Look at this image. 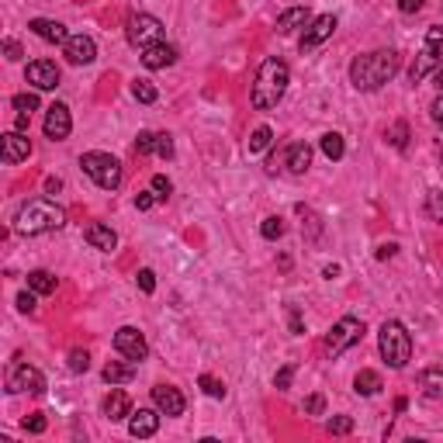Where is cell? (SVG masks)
Listing matches in <instances>:
<instances>
[{
	"label": "cell",
	"mask_w": 443,
	"mask_h": 443,
	"mask_svg": "<svg viewBox=\"0 0 443 443\" xmlns=\"http://www.w3.org/2000/svg\"><path fill=\"white\" fill-rule=\"evenodd\" d=\"M326 429H329L332 436H346V433H353V419H350V416H332V419L326 422Z\"/></svg>",
	"instance_id": "obj_35"
},
{
	"label": "cell",
	"mask_w": 443,
	"mask_h": 443,
	"mask_svg": "<svg viewBox=\"0 0 443 443\" xmlns=\"http://www.w3.org/2000/svg\"><path fill=\"white\" fill-rule=\"evenodd\" d=\"M364 339V322L357 315H343L339 322H332V329L326 332V350L332 353V357H339V353H346L350 346H357Z\"/></svg>",
	"instance_id": "obj_7"
},
{
	"label": "cell",
	"mask_w": 443,
	"mask_h": 443,
	"mask_svg": "<svg viewBox=\"0 0 443 443\" xmlns=\"http://www.w3.org/2000/svg\"><path fill=\"white\" fill-rule=\"evenodd\" d=\"M152 405H156L163 416H184L188 398L181 395V388H173V385H156V388H152Z\"/></svg>",
	"instance_id": "obj_14"
},
{
	"label": "cell",
	"mask_w": 443,
	"mask_h": 443,
	"mask_svg": "<svg viewBox=\"0 0 443 443\" xmlns=\"http://www.w3.org/2000/svg\"><path fill=\"white\" fill-rule=\"evenodd\" d=\"M319 146H322V152H326L329 159H343V152H346V142H343L339 132H326V135L319 139Z\"/></svg>",
	"instance_id": "obj_29"
},
{
	"label": "cell",
	"mask_w": 443,
	"mask_h": 443,
	"mask_svg": "<svg viewBox=\"0 0 443 443\" xmlns=\"http://www.w3.org/2000/svg\"><path fill=\"white\" fill-rule=\"evenodd\" d=\"M59 188H63V181H59V177H49V181H45V191H49V194H56Z\"/></svg>",
	"instance_id": "obj_52"
},
{
	"label": "cell",
	"mask_w": 443,
	"mask_h": 443,
	"mask_svg": "<svg viewBox=\"0 0 443 443\" xmlns=\"http://www.w3.org/2000/svg\"><path fill=\"white\" fill-rule=\"evenodd\" d=\"M322 277H326V281H332V277H339V267H336V263H329V267L322 271Z\"/></svg>",
	"instance_id": "obj_54"
},
{
	"label": "cell",
	"mask_w": 443,
	"mask_h": 443,
	"mask_svg": "<svg viewBox=\"0 0 443 443\" xmlns=\"http://www.w3.org/2000/svg\"><path fill=\"white\" fill-rule=\"evenodd\" d=\"M4 56H8L11 63H18V59L25 56V49H21V42H14V38H8V42H4Z\"/></svg>",
	"instance_id": "obj_46"
},
{
	"label": "cell",
	"mask_w": 443,
	"mask_h": 443,
	"mask_svg": "<svg viewBox=\"0 0 443 443\" xmlns=\"http://www.w3.org/2000/svg\"><path fill=\"white\" fill-rule=\"evenodd\" d=\"M8 391L11 395H21V391H32V395H42L45 391V374L32 364H14L8 371Z\"/></svg>",
	"instance_id": "obj_9"
},
{
	"label": "cell",
	"mask_w": 443,
	"mask_h": 443,
	"mask_svg": "<svg viewBox=\"0 0 443 443\" xmlns=\"http://www.w3.org/2000/svg\"><path fill=\"white\" fill-rule=\"evenodd\" d=\"M426 8V0H398V11L402 14H419Z\"/></svg>",
	"instance_id": "obj_48"
},
{
	"label": "cell",
	"mask_w": 443,
	"mask_h": 443,
	"mask_svg": "<svg viewBox=\"0 0 443 443\" xmlns=\"http://www.w3.org/2000/svg\"><path fill=\"white\" fill-rule=\"evenodd\" d=\"M63 225H66V212L49 198H32L14 215V232H21V236H42V232H56Z\"/></svg>",
	"instance_id": "obj_3"
},
{
	"label": "cell",
	"mask_w": 443,
	"mask_h": 443,
	"mask_svg": "<svg viewBox=\"0 0 443 443\" xmlns=\"http://www.w3.org/2000/svg\"><path fill=\"white\" fill-rule=\"evenodd\" d=\"M18 312H25V315H32V312H35V291H32V288L18 295Z\"/></svg>",
	"instance_id": "obj_45"
},
{
	"label": "cell",
	"mask_w": 443,
	"mask_h": 443,
	"mask_svg": "<svg viewBox=\"0 0 443 443\" xmlns=\"http://www.w3.org/2000/svg\"><path fill=\"white\" fill-rule=\"evenodd\" d=\"M426 212L433 215V222H440V225H443V191H429V198H426Z\"/></svg>",
	"instance_id": "obj_36"
},
{
	"label": "cell",
	"mask_w": 443,
	"mask_h": 443,
	"mask_svg": "<svg viewBox=\"0 0 443 443\" xmlns=\"http://www.w3.org/2000/svg\"><path fill=\"white\" fill-rule=\"evenodd\" d=\"M291 378H295V364H284V367L274 374V388L288 391V388H291Z\"/></svg>",
	"instance_id": "obj_40"
},
{
	"label": "cell",
	"mask_w": 443,
	"mask_h": 443,
	"mask_svg": "<svg viewBox=\"0 0 443 443\" xmlns=\"http://www.w3.org/2000/svg\"><path fill=\"white\" fill-rule=\"evenodd\" d=\"M69 128H73L69 108H66L63 101H56V104L45 111V135H49L52 142H63V139L69 135Z\"/></svg>",
	"instance_id": "obj_15"
},
{
	"label": "cell",
	"mask_w": 443,
	"mask_h": 443,
	"mask_svg": "<svg viewBox=\"0 0 443 443\" xmlns=\"http://www.w3.org/2000/svg\"><path fill=\"white\" fill-rule=\"evenodd\" d=\"M104 416H108L111 422H122V419H128V416H132V398H128L122 388H115V391L104 398Z\"/></svg>",
	"instance_id": "obj_21"
},
{
	"label": "cell",
	"mask_w": 443,
	"mask_h": 443,
	"mask_svg": "<svg viewBox=\"0 0 443 443\" xmlns=\"http://www.w3.org/2000/svg\"><path fill=\"white\" fill-rule=\"evenodd\" d=\"M436 66H443V25H436V28L426 32L422 52L416 56V63H412V69H409V80L419 83V80H422L426 73H433Z\"/></svg>",
	"instance_id": "obj_6"
},
{
	"label": "cell",
	"mask_w": 443,
	"mask_h": 443,
	"mask_svg": "<svg viewBox=\"0 0 443 443\" xmlns=\"http://www.w3.org/2000/svg\"><path fill=\"white\" fill-rule=\"evenodd\" d=\"M398 66H402V59H398V52H391V49L364 52V56H357V59L350 63V83L357 87V91L371 94V91L385 87V83L398 73Z\"/></svg>",
	"instance_id": "obj_1"
},
{
	"label": "cell",
	"mask_w": 443,
	"mask_h": 443,
	"mask_svg": "<svg viewBox=\"0 0 443 443\" xmlns=\"http://www.w3.org/2000/svg\"><path fill=\"white\" fill-rule=\"evenodd\" d=\"M0 156H4V163H21V159H28L32 156V139L25 135V132H8L4 139H0Z\"/></svg>",
	"instance_id": "obj_16"
},
{
	"label": "cell",
	"mask_w": 443,
	"mask_h": 443,
	"mask_svg": "<svg viewBox=\"0 0 443 443\" xmlns=\"http://www.w3.org/2000/svg\"><path fill=\"white\" fill-rule=\"evenodd\" d=\"M11 104H14L18 115H32V111H38V94H32V91L28 94H14Z\"/></svg>",
	"instance_id": "obj_32"
},
{
	"label": "cell",
	"mask_w": 443,
	"mask_h": 443,
	"mask_svg": "<svg viewBox=\"0 0 443 443\" xmlns=\"http://www.w3.org/2000/svg\"><path fill=\"white\" fill-rule=\"evenodd\" d=\"M284 163H288L291 173H305L312 166V146L308 142H291L288 152H284Z\"/></svg>",
	"instance_id": "obj_22"
},
{
	"label": "cell",
	"mask_w": 443,
	"mask_h": 443,
	"mask_svg": "<svg viewBox=\"0 0 443 443\" xmlns=\"http://www.w3.org/2000/svg\"><path fill=\"white\" fill-rule=\"evenodd\" d=\"M28 28H32V35H38L42 42H52V45H66V38H69V32L59 21H49V18H32Z\"/></svg>",
	"instance_id": "obj_20"
},
{
	"label": "cell",
	"mask_w": 443,
	"mask_h": 443,
	"mask_svg": "<svg viewBox=\"0 0 443 443\" xmlns=\"http://www.w3.org/2000/svg\"><path fill=\"white\" fill-rule=\"evenodd\" d=\"M436 152H440V159H443V139H440V142H436Z\"/></svg>",
	"instance_id": "obj_56"
},
{
	"label": "cell",
	"mask_w": 443,
	"mask_h": 443,
	"mask_svg": "<svg viewBox=\"0 0 443 443\" xmlns=\"http://www.w3.org/2000/svg\"><path fill=\"white\" fill-rule=\"evenodd\" d=\"M322 409H326V398H322V395L305 398V412H308V416H322Z\"/></svg>",
	"instance_id": "obj_47"
},
{
	"label": "cell",
	"mask_w": 443,
	"mask_h": 443,
	"mask_svg": "<svg viewBox=\"0 0 443 443\" xmlns=\"http://www.w3.org/2000/svg\"><path fill=\"white\" fill-rule=\"evenodd\" d=\"M115 350L122 353L125 361H132V364H139V361H146V353H149V343H146V336L135 329V326H122L118 332H115Z\"/></svg>",
	"instance_id": "obj_10"
},
{
	"label": "cell",
	"mask_w": 443,
	"mask_h": 443,
	"mask_svg": "<svg viewBox=\"0 0 443 443\" xmlns=\"http://www.w3.org/2000/svg\"><path fill=\"white\" fill-rule=\"evenodd\" d=\"M156 201H159V198H156L152 191H146V194H135V208H139V212H149Z\"/></svg>",
	"instance_id": "obj_49"
},
{
	"label": "cell",
	"mask_w": 443,
	"mask_h": 443,
	"mask_svg": "<svg viewBox=\"0 0 443 443\" xmlns=\"http://www.w3.org/2000/svg\"><path fill=\"white\" fill-rule=\"evenodd\" d=\"M125 35H128V42H132L135 49H146V45H152V42H163V21L152 18V14H132Z\"/></svg>",
	"instance_id": "obj_8"
},
{
	"label": "cell",
	"mask_w": 443,
	"mask_h": 443,
	"mask_svg": "<svg viewBox=\"0 0 443 443\" xmlns=\"http://www.w3.org/2000/svg\"><path fill=\"white\" fill-rule=\"evenodd\" d=\"M332 32H336V14H319V18H312V21H308V28H305V35H302L298 49H302V52H312V49H319Z\"/></svg>",
	"instance_id": "obj_11"
},
{
	"label": "cell",
	"mask_w": 443,
	"mask_h": 443,
	"mask_svg": "<svg viewBox=\"0 0 443 443\" xmlns=\"http://www.w3.org/2000/svg\"><path fill=\"white\" fill-rule=\"evenodd\" d=\"M80 166L91 181L104 191H115L122 184V163L111 156V152H83L80 156Z\"/></svg>",
	"instance_id": "obj_5"
},
{
	"label": "cell",
	"mask_w": 443,
	"mask_h": 443,
	"mask_svg": "<svg viewBox=\"0 0 443 443\" xmlns=\"http://www.w3.org/2000/svg\"><path fill=\"white\" fill-rule=\"evenodd\" d=\"M419 388L426 398H443V367H426L419 374Z\"/></svg>",
	"instance_id": "obj_25"
},
{
	"label": "cell",
	"mask_w": 443,
	"mask_h": 443,
	"mask_svg": "<svg viewBox=\"0 0 443 443\" xmlns=\"http://www.w3.org/2000/svg\"><path fill=\"white\" fill-rule=\"evenodd\" d=\"M139 291H142V295H152V291H156V274H152L149 267L139 271Z\"/></svg>",
	"instance_id": "obj_42"
},
{
	"label": "cell",
	"mask_w": 443,
	"mask_h": 443,
	"mask_svg": "<svg viewBox=\"0 0 443 443\" xmlns=\"http://www.w3.org/2000/svg\"><path fill=\"white\" fill-rule=\"evenodd\" d=\"M288 83H291V69L284 59L271 56V59H263L260 69H256V80H253V91H249V101L256 111H271L281 104L284 91H288Z\"/></svg>",
	"instance_id": "obj_2"
},
{
	"label": "cell",
	"mask_w": 443,
	"mask_h": 443,
	"mask_svg": "<svg viewBox=\"0 0 443 443\" xmlns=\"http://www.w3.org/2000/svg\"><path fill=\"white\" fill-rule=\"evenodd\" d=\"M83 239L91 242L94 249H101V253H111L115 246H118V236H115V229L111 225H104V222H91L83 229Z\"/></svg>",
	"instance_id": "obj_19"
},
{
	"label": "cell",
	"mask_w": 443,
	"mask_h": 443,
	"mask_svg": "<svg viewBox=\"0 0 443 443\" xmlns=\"http://www.w3.org/2000/svg\"><path fill=\"white\" fill-rule=\"evenodd\" d=\"M381 388H385V381H381V374H378V371H371V367H364L357 378H353V391H357V395H364V398L378 395Z\"/></svg>",
	"instance_id": "obj_24"
},
{
	"label": "cell",
	"mask_w": 443,
	"mask_h": 443,
	"mask_svg": "<svg viewBox=\"0 0 443 443\" xmlns=\"http://www.w3.org/2000/svg\"><path fill=\"white\" fill-rule=\"evenodd\" d=\"M132 98H135L139 104H152V101L159 98V91H156L149 80H132Z\"/></svg>",
	"instance_id": "obj_30"
},
{
	"label": "cell",
	"mask_w": 443,
	"mask_h": 443,
	"mask_svg": "<svg viewBox=\"0 0 443 443\" xmlns=\"http://www.w3.org/2000/svg\"><path fill=\"white\" fill-rule=\"evenodd\" d=\"M388 139H391L395 149H405V146H409V125H405V122H395L391 132H388Z\"/></svg>",
	"instance_id": "obj_37"
},
{
	"label": "cell",
	"mask_w": 443,
	"mask_h": 443,
	"mask_svg": "<svg viewBox=\"0 0 443 443\" xmlns=\"http://www.w3.org/2000/svg\"><path fill=\"white\" fill-rule=\"evenodd\" d=\"M132 378H135V367H128V364L111 361V364L104 367V381H108V385H128Z\"/></svg>",
	"instance_id": "obj_28"
},
{
	"label": "cell",
	"mask_w": 443,
	"mask_h": 443,
	"mask_svg": "<svg viewBox=\"0 0 443 443\" xmlns=\"http://www.w3.org/2000/svg\"><path fill=\"white\" fill-rule=\"evenodd\" d=\"M63 56L73 63V66H91L98 59V42L91 35H69L66 45H63Z\"/></svg>",
	"instance_id": "obj_12"
},
{
	"label": "cell",
	"mask_w": 443,
	"mask_h": 443,
	"mask_svg": "<svg viewBox=\"0 0 443 443\" xmlns=\"http://www.w3.org/2000/svg\"><path fill=\"white\" fill-rule=\"evenodd\" d=\"M28 118H32V115H18V122H14V128H18V132H28Z\"/></svg>",
	"instance_id": "obj_55"
},
{
	"label": "cell",
	"mask_w": 443,
	"mask_h": 443,
	"mask_svg": "<svg viewBox=\"0 0 443 443\" xmlns=\"http://www.w3.org/2000/svg\"><path fill=\"white\" fill-rule=\"evenodd\" d=\"M378 350H381V357H385L388 367L402 371L412 361V336H409V329L398 319H385L381 329H378Z\"/></svg>",
	"instance_id": "obj_4"
},
{
	"label": "cell",
	"mask_w": 443,
	"mask_h": 443,
	"mask_svg": "<svg viewBox=\"0 0 443 443\" xmlns=\"http://www.w3.org/2000/svg\"><path fill=\"white\" fill-rule=\"evenodd\" d=\"M288 326H291V332H295V336H302V332H305V322H302L298 305H288Z\"/></svg>",
	"instance_id": "obj_44"
},
{
	"label": "cell",
	"mask_w": 443,
	"mask_h": 443,
	"mask_svg": "<svg viewBox=\"0 0 443 443\" xmlns=\"http://www.w3.org/2000/svg\"><path fill=\"white\" fill-rule=\"evenodd\" d=\"M429 118H433V122H436V125L443 128V94H440V98H436V101L429 104Z\"/></svg>",
	"instance_id": "obj_50"
},
{
	"label": "cell",
	"mask_w": 443,
	"mask_h": 443,
	"mask_svg": "<svg viewBox=\"0 0 443 443\" xmlns=\"http://www.w3.org/2000/svg\"><path fill=\"white\" fill-rule=\"evenodd\" d=\"M271 142H274L271 125H260V128H253V135H249V142H246V152L256 156V152H263V149H271Z\"/></svg>",
	"instance_id": "obj_27"
},
{
	"label": "cell",
	"mask_w": 443,
	"mask_h": 443,
	"mask_svg": "<svg viewBox=\"0 0 443 443\" xmlns=\"http://www.w3.org/2000/svg\"><path fill=\"white\" fill-rule=\"evenodd\" d=\"M170 191H173V184L166 181L163 173H156V177H152V194H156L159 201H166V198H170Z\"/></svg>",
	"instance_id": "obj_41"
},
{
	"label": "cell",
	"mask_w": 443,
	"mask_h": 443,
	"mask_svg": "<svg viewBox=\"0 0 443 443\" xmlns=\"http://www.w3.org/2000/svg\"><path fill=\"white\" fill-rule=\"evenodd\" d=\"M433 83H436V91L443 94V66H436V69H433Z\"/></svg>",
	"instance_id": "obj_53"
},
{
	"label": "cell",
	"mask_w": 443,
	"mask_h": 443,
	"mask_svg": "<svg viewBox=\"0 0 443 443\" xmlns=\"http://www.w3.org/2000/svg\"><path fill=\"white\" fill-rule=\"evenodd\" d=\"M21 426H25V433H45V426H49V422H45V416H42V412H32Z\"/></svg>",
	"instance_id": "obj_43"
},
{
	"label": "cell",
	"mask_w": 443,
	"mask_h": 443,
	"mask_svg": "<svg viewBox=\"0 0 443 443\" xmlns=\"http://www.w3.org/2000/svg\"><path fill=\"white\" fill-rule=\"evenodd\" d=\"M25 76H28V83L35 87V91H56V87H59V66H56L52 59H35V63H28Z\"/></svg>",
	"instance_id": "obj_13"
},
{
	"label": "cell",
	"mask_w": 443,
	"mask_h": 443,
	"mask_svg": "<svg viewBox=\"0 0 443 443\" xmlns=\"http://www.w3.org/2000/svg\"><path fill=\"white\" fill-rule=\"evenodd\" d=\"M395 249H398L395 242H385V246H378V253H374V256H378V260H388V256H395Z\"/></svg>",
	"instance_id": "obj_51"
},
{
	"label": "cell",
	"mask_w": 443,
	"mask_h": 443,
	"mask_svg": "<svg viewBox=\"0 0 443 443\" xmlns=\"http://www.w3.org/2000/svg\"><path fill=\"white\" fill-rule=\"evenodd\" d=\"M159 416H163V412H156V409H139V412H132V416H128V433H132L135 440H149V436H156V429H159Z\"/></svg>",
	"instance_id": "obj_17"
},
{
	"label": "cell",
	"mask_w": 443,
	"mask_h": 443,
	"mask_svg": "<svg viewBox=\"0 0 443 443\" xmlns=\"http://www.w3.org/2000/svg\"><path fill=\"white\" fill-rule=\"evenodd\" d=\"M198 385H201V391H205L208 398H225V385H222L218 378H212V374H201V378H198Z\"/></svg>",
	"instance_id": "obj_33"
},
{
	"label": "cell",
	"mask_w": 443,
	"mask_h": 443,
	"mask_svg": "<svg viewBox=\"0 0 443 443\" xmlns=\"http://www.w3.org/2000/svg\"><path fill=\"white\" fill-rule=\"evenodd\" d=\"M156 156L159 159H173V139L166 132H156Z\"/></svg>",
	"instance_id": "obj_39"
},
{
	"label": "cell",
	"mask_w": 443,
	"mask_h": 443,
	"mask_svg": "<svg viewBox=\"0 0 443 443\" xmlns=\"http://www.w3.org/2000/svg\"><path fill=\"white\" fill-rule=\"evenodd\" d=\"M308 21H312V11H308V8H288V11L277 18V32H281V35H291L295 28H305Z\"/></svg>",
	"instance_id": "obj_23"
},
{
	"label": "cell",
	"mask_w": 443,
	"mask_h": 443,
	"mask_svg": "<svg viewBox=\"0 0 443 443\" xmlns=\"http://www.w3.org/2000/svg\"><path fill=\"white\" fill-rule=\"evenodd\" d=\"M135 152H139V156L156 152V132H139V139H135Z\"/></svg>",
	"instance_id": "obj_38"
},
{
	"label": "cell",
	"mask_w": 443,
	"mask_h": 443,
	"mask_svg": "<svg viewBox=\"0 0 443 443\" xmlns=\"http://www.w3.org/2000/svg\"><path fill=\"white\" fill-rule=\"evenodd\" d=\"M260 236L271 239V242L281 239V236H284V218H281V215H267V218L260 222Z\"/></svg>",
	"instance_id": "obj_31"
},
{
	"label": "cell",
	"mask_w": 443,
	"mask_h": 443,
	"mask_svg": "<svg viewBox=\"0 0 443 443\" xmlns=\"http://www.w3.org/2000/svg\"><path fill=\"white\" fill-rule=\"evenodd\" d=\"M173 63H177V49L170 42H152V45L142 49V66L146 69H166Z\"/></svg>",
	"instance_id": "obj_18"
},
{
	"label": "cell",
	"mask_w": 443,
	"mask_h": 443,
	"mask_svg": "<svg viewBox=\"0 0 443 443\" xmlns=\"http://www.w3.org/2000/svg\"><path fill=\"white\" fill-rule=\"evenodd\" d=\"M28 288H32L35 295H56L59 281H56V274H49V271H32V274H28Z\"/></svg>",
	"instance_id": "obj_26"
},
{
	"label": "cell",
	"mask_w": 443,
	"mask_h": 443,
	"mask_svg": "<svg viewBox=\"0 0 443 443\" xmlns=\"http://www.w3.org/2000/svg\"><path fill=\"white\" fill-rule=\"evenodd\" d=\"M87 367H91V353H87V350H69V371L83 374Z\"/></svg>",
	"instance_id": "obj_34"
}]
</instances>
